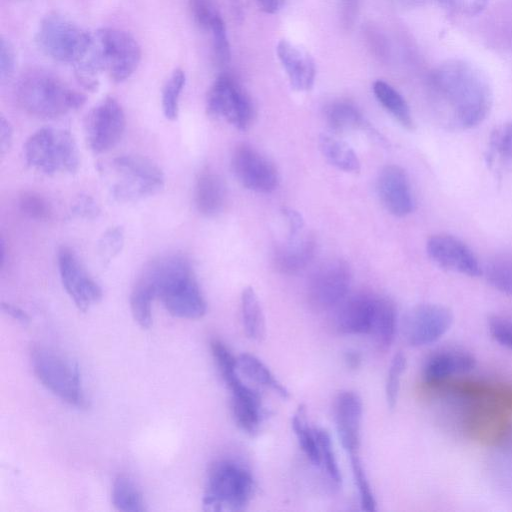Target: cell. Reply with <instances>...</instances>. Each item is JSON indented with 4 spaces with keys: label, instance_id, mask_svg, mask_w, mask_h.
Instances as JSON below:
<instances>
[{
    "label": "cell",
    "instance_id": "obj_1",
    "mask_svg": "<svg viewBox=\"0 0 512 512\" xmlns=\"http://www.w3.org/2000/svg\"><path fill=\"white\" fill-rule=\"evenodd\" d=\"M432 88L444 104L448 125L453 129H471L482 123L490 112L493 95L485 75L474 65L450 60L432 74Z\"/></svg>",
    "mask_w": 512,
    "mask_h": 512
},
{
    "label": "cell",
    "instance_id": "obj_2",
    "mask_svg": "<svg viewBox=\"0 0 512 512\" xmlns=\"http://www.w3.org/2000/svg\"><path fill=\"white\" fill-rule=\"evenodd\" d=\"M159 298L166 310L183 319H199L207 310L190 262L180 254L152 261L139 279Z\"/></svg>",
    "mask_w": 512,
    "mask_h": 512
},
{
    "label": "cell",
    "instance_id": "obj_3",
    "mask_svg": "<svg viewBox=\"0 0 512 512\" xmlns=\"http://www.w3.org/2000/svg\"><path fill=\"white\" fill-rule=\"evenodd\" d=\"M140 60V45L131 34L102 28L93 35L87 56L76 65V74L87 90L94 91L99 71H106L114 82H123L136 71Z\"/></svg>",
    "mask_w": 512,
    "mask_h": 512
},
{
    "label": "cell",
    "instance_id": "obj_4",
    "mask_svg": "<svg viewBox=\"0 0 512 512\" xmlns=\"http://www.w3.org/2000/svg\"><path fill=\"white\" fill-rule=\"evenodd\" d=\"M19 105L41 118H57L84 105L86 96L46 73H30L16 87Z\"/></svg>",
    "mask_w": 512,
    "mask_h": 512
},
{
    "label": "cell",
    "instance_id": "obj_5",
    "mask_svg": "<svg viewBox=\"0 0 512 512\" xmlns=\"http://www.w3.org/2000/svg\"><path fill=\"white\" fill-rule=\"evenodd\" d=\"M107 172L109 190L120 203L136 202L160 192L165 184L161 168L139 155H121L103 166Z\"/></svg>",
    "mask_w": 512,
    "mask_h": 512
},
{
    "label": "cell",
    "instance_id": "obj_6",
    "mask_svg": "<svg viewBox=\"0 0 512 512\" xmlns=\"http://www.w3.org/2000/svg\"><path fill=\"white\" fill-rule=\"evenodd\" d=\"M255 492L250 470L230 459L213 463L208 471L202 499L206 511H240L249 504Z\"/></svg>",
    "mask_w": 512,
    "mask_h": 512
},
{
    "label": "cell",
    "instance_id": "obj_7",
    "mask_svg": "<svg viewBox=\"0 0 512 512\" xmlns=\"http://www.w3.org/2000/svg\"><path fill=\"white\" fill-rule=\"evenodd\" d=\"M26 164L45 175L75 173L80 166L77 143L70 131L43 127L35 131L24 144Z\"/></svg>",
    "mask_w": 512,
    "mask_h": 512
},
{
    "label": "cell",
    "instance_id": "obj_8",
    "mask_svg": "<svg viewBox=\"0 0 512 512\" xmlns=\"http://www.w3.org/2000/svg\"><path fill=\"white\" fill-rule=\"evenodd\" d=\"M31 362L36 377L52 394L77 408L87 406L81 375L75 362L44 347L32 351Z\"/></svg>",
    "mask_w": 512,
    "mask_h": 512
},
{
    "label": "cell",
    "instance_id": "obj_9",
    "mask_svg": "<svg viewBox=\"0 0 512 512\" xmlns=\"http://www.w3.org/2000/svg\"><path fill=\"white\" fill-rule=\"evenodd\" d=\"M35 39L48 57L76 65L87 56L93 43V35L57 14L48 15L40 22Z\"/></svg>",
    "mask_w": 512,
    "mask_h": 512
},
{
    "label": "cell",
    "instance_id": "obj_10",
    "mask_svg": "<svg viewBox=\"0 0 512 512\" xmlns=\"http://www.w3.org/2000/svg\"><path fill=\"white\" fill-rule=\"evenodd\" d=\"M207 111L241 131L247 130L254 118L251 99L242 87L227 75L218 77L211 86L207 95Z\"/></svg>",
    "mask_w": 512,
    "mask_h": 512
},
{
    "label": "cell",
    "instance_id": "obj_11",
    "mask_svg": "<svg viewBox=\"0 0 512 512\" xmlns=\"http://www.w3.org/2000/svg\"><path fill=\"white\" fill-rule=\"evenodd\" d=\"M453 313L446 306L434 303L411 308L401 324L403 339L411 347H423L437 342L453 324Z\"/></svg>",
    "mask_w": 512,
    "mask_h": 512
},
{
    "label": "cell",
    "instance_id": "obj_12",
    "mask_svg": "<svg viewBox=\"0 0 512 512\" xmlns=\"http://www.w3.org/2000/svg\"><path fill=\"white\" fill-rule=\"evenodd\" d=\"M126 127V117L120 103L106 97L87 114L84 124L87 145L94 153H104L116 146Z\"/></svg>",
    "mask_w": 512,
    "mask_h": 512
},
{
    "label": "cell",
    "instance_id": "obj_13",
    "mask_svg": "<svg viewBox=\"0 0 512 512\" xmlns=\"http://www.w3.org/2000/svg\"><path fill=\"white\" fill-rule=\"evenodd\" d=\"M351 285L349 265L341 259L323 263L314 272L308 284V299L317 310L339 306L348 296Z\"/></svg>",
    "mask_w": 512,
    "mask_h": 512
},
{
    "label": "cell",
    "instance_id": "obj_14",
    "mask_svg": "<svg viewBox=\"0 0 512 512\" xmlns=\"http://www.w3.org/2000/svg\"><path fill=\"white\" fill-rule=\"evenodd\" d=\"M58 269L62 285L74 302L75 306L82 312L102 299V289L97 282L89 275L74 251L62 246L57 255Z\"/></svg>",
    "mask_w": 512,
    "mask_h": 512
},
{
    "label": "cell",
    "instance_id": "obj_15",
    "mask_svg": "<svg viewBox=\"0 0 512 512\" xmlns=\"http://www.w3.org/2000/svg\"><path fill=\"white\" fill-rule=\"evenodd\" d=\"M231 165L234 175L247 189L269 193L278 186L279 174L275 165L251 145H238L232 154Z\"/></svg>",
    "mask_w": 512,
    "mask_h": 512
},
{
    "label": "cell",
    "instance_id": "obj_16",
    "mask_svg": "<svg viewBox=\"0 0 512 512\" xmlns=\"http://www.w3.org/2000/svg\"><path fill=\"white\" fill-rule=\"evenodd\" d=\"M429 258L440 268L477 277L482 268L471 249L460 239L449 234H436L426 243Z\"/></svg>",
    "mask_w": 512,
    "mask_h": 512
},
{
    "label": "cell",
    "instance_id": "obj_17",
    "mask_svg": "<svg viewBox=\"0 0 512 512\" xmlns=\"http://www.w3.org/2000/svg\"><path fill=\"white\" fill-rule=\"evenodd\" d=\"M467 403L469 409L463 425L471 437L494 444L502 443L508 438L511 427L502 413V408L482 402Z\"/></svg>",
    "mask_w": 512,
    "mask_h": 512
},
{
    "label": "cell",
    "instance_id": "obj_18",
    "mask_svg": "<svg viewBox=\"0 0 512 512\" xmlns=\"http://www.w3.org/2000/svg\"><path fill=\"white\" fill-rule=\"evenodd\" d=\"M377 191L386 210L394 216L404 217L414 209L409 178L398 165H387L377 178Z\"/></svg>",
    "mask_w": 512,
    "mask_h": 512
},
{
    "label": "cell",
    "instance_id": "obj_19",
    "mask_svg": "<svg viewBox=\"0 0 512 512\" xmlns=\"http://www.w3.org/2000/svg\"><path fill=\"white\" fill-rule=\"evenodd\" d=\"M363 405L359 395L353 391L340 392L334 403V418L337 433L343 448L349 455L358 454Z\"/></svg>",
    "mask_w": 512,
    "mask_h": 512
},
{
    "label": "cell",
    "instance_id": "obj_20",
    "mask_svg": "<svg viewBox=\"0 0 512 512\" xmlns=\"http://www.w3.org/2000/svg\"><path fill=\"white\" fill-rule=\"evenodd\" d=\"M464 402H482L502 409L512 410V387L482 382H450L448 380L432 386Z\"/></svg>",
    "mask_w": 512,
    "mask_h": 512
},
{
    "label": "cell",
    "instance_id": "obj_21",
    "mask_svg": "<svg viewBox=\"0 0 512 512\" xmlns=\"http://www.w3.org/2000/svg\"><path fill=\"white\" fill-rule=\"evenodd\" d=\"M476 358L462 348L447 347L432 353L423 366V378L429 386L474 369Z\"/></svg>",
    "mask_w": 512,
    "mask_h": 512
},
{
    "label": "cell",
    "instance_id": "obj_22",
    "mask_svg": "<svg viewBox=\"0 0 512 512\" xmlns=\"http://www.w3.org/2000/svg\"><path fill=\"white\" fill-rule=\"evenodd\" d=\"M377 297L368 293L347 296L338 306L336 326L339 332L347 335L370 334Z\"/></svg>",
    "mask_w": 512,
    "mask_h": 512
},
{
    "label": "cell",
    "instance_id": "obj_23",
    "mask_svg": "<svg viewBox=\"0 0 512 512\" xmlns=\"http://www.w3.org/2000/svg\"><path fill=\"white\" fill-rule=\"evenodd\" d=\"M276 50L291 87L297 91L310 90L315 80V64L308 52L287 40H281Z\"/></svg>",
    "mask_w": 512,
    "mask_h": 512
},
{
    "label": "cell",
    "instance_id": "obj_24",
    "mask_svg": "<svg viewBox=\"0 0 512 512\" xmlns=\"http://www.w3.org/2000/svg\"><path fill=\"white\" fill-rule=\"evenodd\" d=\"M314 251L315 241L311 235L302 232L288 236L287 242L275 251V266L284 274H296L310 263Z\"/></svg>",
    "mask_w": 512,
    "mask_h": 512
},
{
    "label": "cell",
    "instance_id": "obj_25",
    "mask_svg": "<svg viewBox=\"0 0 512 512\" xmlns=\"http://www.w3.org/2000/svg\"><path fill=\"white\" fill-rule=\"evenodd\" d=\"M231 408L239 428L250 435L258 432L263 419V408L257 391L246 384L231 391Z\"/></svg>",
    "mask_w": 512,
    "mask_h": 512
},
{
    "label": "cell",
    "instance_id": "obj_26",
    "mask_svg": "<svg viewBox=\"0 0 512 512\" xmlns=\"http://www.w3.org/2000/svg\"><path fill=\"white\" fill-rule=\"evenodd\" d=\"M194 203L198 212L206 217L218 215L226 203V186L215 172L205 170L196 180Z\"/></svg>",
    "mask_w": 512,
    "mask_h": 512
},
{
    "label": "cell",
    "instance_id": "obj_27",
    "mask_svg": "<svg viewBox=\"0 0 512 512\" xmlns=\"http://www.w3.org/2000/svg\"><path fill=\"white\" fill-rule=\"evenodd\" d=\"M397 331V309L392 300L378 296L370 334L381 349H387L394 341Z\"/></svg>",
    "mask_w": 512,
    "mask_h": 512
},
{
    "label": "cell",
    "instance_id": "obj_28",
    "mask_svg": "<svg viewBox=\"0 0 512 512\" xmlns=\"http://www.w3.org/2000/svg\"><path fill=\"white\" fill-rule=\"evenodd\" d=\"M319 148L325 159L334 167L349 173L360 171L357 154L346 142L330 134H321Z\"/></svg>",
    "mask_w": 512,
    "mask_h": 512
},
{
    "label": "cell",
    "instance_id": "obj_29",
    "mask_svg": "<svg viewBox=\"0 0 512 512\" xmlns=\"http://www.w3.org/2000/svg\"><path fill=\"white\" fill-rule=\"evenodd\" d=\"M241 316L246 335L254 341L265 336V317L255 290L249 286L241 294Z\"/></svg>",
    "mask_w": 512,
    "mask_h": 512
},
{
    "label": "cell",
    "instance_id": "obj_30",
    "mask_svg": "<svg viewBox=\"0 0 512 512\" xmlns=\"http://www.w3.org/2000/svg\"><path fill=\"white\" fill-rule=\"evenodd\" d=\"M238 370L255 383L273 390L282 398H288L289 392L274 376L270 369L256 356L242 353L237 357Z\"/></svg>",
    "mask_w": 512,
    "mask_h": 512
},
{
    "label": "cell",
    "instance_id": "obj_31",
    "mask_svg": "<svg viewBox=\"0 0 512 512\" xmlns=\"http://www.w3.org/2000/svg\"><path fill=\"white\" fill-rule=\"evenodd\" d=\"M373 92L380 104L406 129H413L414 122L409 106L402 95L385 81L373 84Z\"/></svg>",
    "mask_w": 512,
    "mask_h": 512
},
{
    "label": "cell",
    "instance_id": "obj_32",
    "mask_svg": "<svg viewBox=\"0 0 512 512\" xmlns=\"http://www.w3.org/2000/svg\"><path fill=\"white\" fill-rule=\"evenodd\" d=\"M113 506L123 512L145 511V503L141 491L135 483L125 475L115 479L112 488Z\"/></svg>",
    "mask_w": 512,
    "mask_h": 512
},
{
    "label": "cell",
    "instance_id": "obj_33",
    "mask_svg": "<svg viewBox=\"0 0 512 512\" xmlns=\"http://www.w3.org/2000/svg\"><path fill=\"white\" fill-rule=\"evenodd\" d=\"M487 282L496 290L512 295V251L494 255L485 265Z\"/></svg>",
    "mask_w": 512,
    "mask_h": 512
},
{
    "label": "cell",
    "instance_id": "obj_34",
    "mask_svg": "<svg viewBox=\"0 0 512 512\" xmlns=\"http://www.w3.org/2000/svg\"><path fill=\"white\" fill-rule=\"evenodd\" d=\"M292 428L297 441L307 458L313 464L320 465V454L316 431L309 425L306 407L303 404H300L293 414Z\"/></svg>",
    "mask_w": 512,
    "mask_h": 512
},
{
    "label": "cell",
    "instance_id": "obj_35",
    "mask_svg": "<svg viewBox=\"0 0 512 512\" xmlns=\"http://www.w3.org/2000/svg\"><path fill=\"white\" fill-rule=\"evenodd\" d=\"M326 119L330 129L336 132L362 128L366 124L357 107L347 101L331 104L326 111Z\"/></svg>",
    "mask_w": 512,
    "mask_h": 512
},
{
    "label": "cell",
    "instance_id": "obj_36",
    "mask_svg": "<svg viewBox=\"0 0 512 512\" xmlns=\"http://www.w3.org/2000/svg\"><path fill=\"white\" fill-rule=\"evenodd\" d=\"M155 299L150 288L138 280L130 296V308L134 320L143 329L152 325V301Z\"/></svg>",
    "mask_w": 512,
    "mask_h": 512
},
{
    "label": "cell",
    "instance_id": "obj_37",
    "mask_svg": "<svg viewBox=\"0 0 512 512\" xmlns=\"http://www.w3.org/2000/svg\"><path fill=\"white\" fill-rule=\"evenodd\" d=\"M186 83V75L183 70L175 69L162 90V110L168 120H175L179 112V99Z\"/></svg>",
    "mask_w": 512,
    "mask_h": 512
},
{
    "label": "cell",
    "instance_id": "obj_38",
    "mask_svg": "<svg viewBox=\"0 0 512 512\" xmlns=\"http://www.w3.org/2000/svg\"><path fill=\"white\" fill-rule=\"evenodd\" d=\"M125 242L124 228L114 225L106 229L97 243V254L103 265H108L122 251Z\"/></svg>",
    "mask_w": 512,
    "mask_h": 512
},
{
    "label": "cell",
    "instance_id": "obj_39",
    "mask_svg": "<svg viewBox=\"0 0 512 512\" xmlns=\"http://www.w3.org/2000/svg\"><path fill=\"white\" fill-rule=\"evenodd\" d=\"M315 431L318 440L320 464L324 465L331 481L335 484H341V471L338 466L330 434L324 428H315Z\"/></svg>",
    "mask_w": 512,
    "mask_h": 512
},
{
    "label": "cell",
    "instance_id": "obj_40",
    "mask_svg": "<svg viewBox=\"0 0 512 512\" xmlns=\"http://www.w3.org/2000/svg\"><path fill=\"white\" fill-rule=\"evenodd\" d=\"M355 485L358 490L361 508L372 512L376 510V500L367 475L358 454L349 455Z\"/></svg>",
    "mask_w": 512,
    "mask_h": 512
},
{
    "label": "cell",
    "instance_id": "obj_41",
    "mask_svg": "<svg viewBox=\"0 0 512 512\" xmlns=\"http://www.w3.org/2000/svg\"><path fill=\"white\" fill-rule=\"evenodd\" d=\"M19 207L24 215L34 220H48L52 215L48 200L36 192H24L19 198Z\"/></svg>",
    "mask_w": 512,
    "mask_h": 512
},
{
    "label": "cell",
    "instance_id": "obj_42",
    "mask_svg": "<svg viewBox=\"0 0 512 512\" xmlns=\"http://www.w3.org/2000/svg\"><path fill=\"white\" fill-rule=\"evenodd\" d=\"M405 368L406 357L401 351H399L392 358L385 385L386 401L391 409L396 406L400 381Z\"/></svg>",
    "mask_w": 512,
    "mask_h": 512
},
{
    "label": "cell",
    "instance_id": "obj_43",
    "mask_svg": "<svg viewBox=\"0 0 512 512\" xmlns=\"http://www.w3.org/2000/svg\"><path fill=\"white\" fill-rule=\"evenodd\" d=\"M208 30L212 35L213 50L217 62L226 65L231 59L230 44L227 37L225 23L218 14L210 23Z\"/></svg>",
    "mask_w": 512,
    "mask_h": 512
},
{
    "label": "cell",
    "instance_id": "obj_44",
    "mask_svg": "<svg viewBox=\"0 0 512 512\" xmlns=\"http://www.w3.org/2000/svg\"><path fill=\"white\" fill-rule=\"evenodd\" d=\"M489 146L493 153L512 159V121L494 129L490 135Z\"/></svg>",
    "mask_w": 512,
    "mask_h": 512
},
{
    "label": "cell",
    "instance_id": "obj_45",
    "mask_svg": "<svg viewBox=\"0 0 512 512\" xmlns=\"http://www.w3.org/2000/svg\"><path fill=\"white\" fill-rule=\"evenodd\" d=\"M488 330L491 337L503 347L512 350V318L493 315L488 319Z\"/></svg>",
    "mask_w": 512,
    "mask_h": 512
},
{
    "label": "cell",
    "instance_id": "obj_46",
    "mask_svg": "<svg viewBox=\"0 0 512 512\" xmlns=\"http://www.w3.org/2000/svg\"><path fill=\"white\" fill-rule=\"evenodd\" d=\"M71 213L80 219L93 220L98 218L101 209L93 197L87 194L78 195L71 204Z\"/></svg>",
    "mask_w": 512,
    "mask_h": 512
},
{
    "label": "cell",
    "instance_id": "obj_47",
    "mask_svg": "<svg viewBox=\"0 0 512 512\" xmlns=\"http://www.w3.org/2000/svg\"><path fill=\"white\" fill-rule=\"evenodd\" d=\"M15 70V52L12 44L2 38L0 42V78L9 79Z\"/></svg>",
    "mask_w": 512,
    "mask_h": 512
},
{
    "label": "cell",
    "instance_id": "obj_48",
    "mask_svg": "<svg viewBox=\"0 0 512 512\" xmlns=\"http://www.w3.org/2000/svg\"><path fill=\"white\" fill-rule=\"evenodd\" d=\"M282 212L288 222L289 236L302 233L304 229V220L302 215L298 211L288 207H284Z\"/></svg>",
    "mask_w": 512,
    "mask_h": 512
},
{
    "label": "cell",
    "instance_id": "obj_49",
    "mask_svg": "<svg viewBox=\"0 0 512 512\" xmlns=\"http://www.w3.org/2000/svg\"><path fill=\"white\" fill-rule=\"evenodd\" d=\"M13 141V128L10 122L2 115L0 117V152L5 155Z\"/></svg>",
    "mask_w": 512,
    "mask_h": 512
},
{
    "label": "cell",
    "instance_id": "obj_50",
    "mask_svg": "<svg viewBox=\"0 0 512 512\" xmlns=\"http://www.w3.org/2000/svg\"><path fill=\"white\" fill-rule=\"evenodd\" d=\"M358 0H342V21L346 27H350L356 18Z\"/></svg>",
    "mask_w": 512,
    "mask_h": 512
},
{
    "label": "cell",
    "instance_id": "obj_51",
    "mask_svg": "<svg viewBox=\"0 0 512 512\" xmlns=\"http://www.w3.org/2000/svg\"><path fill=\"white\" fill-rule=\"evenodd\" d=\"M1 308L6 314L11 316L13 319L17 320L18 322L22 323L23 325H26L29 323V316L27 315L26 312H24L19 307L3 302L1 305Z\"/></svg>",
    "mask_w": 512,
    "mask_h": 512
},
{
    "label": "cell",
    "instance_id": "obj_52",
    "mask_svg": "<svg viewBox=\"0 0 512 512\" xmlns=\"http://www.w3.org/2000/svg\"><path fill=\"white\" fill-rule=\"evenodd\" d=\"M257 2L261 10L274 14L280 9L283 0H257Z\"/></svg>",
    "mask_w": 512,
    "mask_h": 512
},
{
    "label": "cell",
    "instance_id": "obj_53",
    "mask_svg": "<svg viewBox=\"0 0 512 512\" xmlns=\"http://www.w3.org/2000/svg\"><path fill=\"white\" fill-rule=\"evenodd\" d=\"M346 365L351 369H357L361 364V355L358 351L349 350L344 357Z\"/></svg>",
    "mask_w": 512,
    "mask_h": 512
},
{
    "label": "cell",
    "instance_id": "obj_54",
    "mask_svg": "<svg viewBox=\"0 0 512 512\" xmlns=\"http://www.w3.org/2000/svg\"><path fill=\"white\" fill-rule=\"evenodd\" d=\"M487 2L488 0H474L471 9L479 11L486 5Z\"/></svg>",
    "mask_w": 512,
    "mask_h": 512
},
{
    "label": "cell",
    "instance_id": "obj_55",
    "mask_svg": "<svg viewBox=\"0 0 512 512\" xmlns=\"http://www.w3.org/2000/svg\"><path fill=\"white\" fill-rule=\"evenodd\" d=\"M0 252H1L0 262H1V267H3L4 262H5V253H6L5 242H4L3 238H1V241H0Z\"/></svg>",
    "mask_w": 512,
    "mask_h": 512
}]
</instances>
